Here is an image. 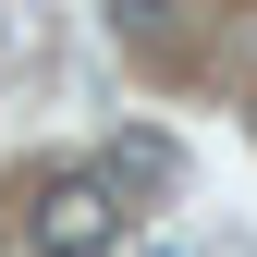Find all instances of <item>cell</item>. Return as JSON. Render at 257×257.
I'll list each match as a JSON object with an SVG mask.
<instances>
[{
  "label": "cell",
  "instance_id": "cell-3",
  "mask_svg": "<svg viewBox=\"0 0 257 257\" xmlns=\"http://www.w3.org/2000/svg\"><path fill=\"white\" fill-rule=\"evenodd\" d=\"M159 257H184V245H159Z\"/></svg>",
  "mask_w": 257,
  "mask_h": 257
},
{
  "label": "cell",
  "instance_id": "cell-1",
  "mask_svg": "<svg viewBox=\"0 0 257 257\" xmlns=\"http://www.w3.org/2000/svg\"><path fill=\"white\" fill-rule=\"evenodd\" d=\"M25 245H37V257H110V245H122V196H110V172H49L37 208H25Z\"/></svg>",
  "mask_w": 257,
  "mask_h": 257
},
{
  "label": "cell",
  "instance_id": "cell-2",
  "mask_svg": "<svg viewBox=\"0 0 257 257\" xmlns=\"http://www.w3.org/2000/svg\"><path fill=\"white\" fill-rule=\"evenodd\" d=\"M98 172H110V196H172V184H184V159H172V135H110Z\"/></svg>",
  "mask_w": 257,
  "mask_h": 257
}]
</instances>
